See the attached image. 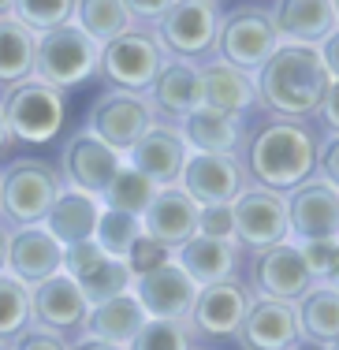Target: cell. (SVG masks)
Here are the masks:
<instances>
[{
	"label": "cell",
	"instance_id": "55",
	"mask_svg": "<svg viewBox=\"0 0 339 350\" xmlns=\"http://www.w3.org/2000/svg\"><path fill=\"white\" fill-rule=\"evenodd\" d=\"M209 4H220V0H209Z\"/></svg>",
	"mask_w": 339,
	"mask_h": 350
},
{
	"label": "cell",
	"instance_id": "17",
	"mask_svg": "<svg viewBox=\"0 0 339 350\" xmlns=\"http://www.w3.org/2000/svg\"><path fill=\"white\" fill-rule=\"evenodd\" d=\"M131 295L142 302L146 317H157V321H187L190 310H194V298H198V283L172 257V261L157 265L150 272H138L135 283H131Z\"/></svg>",
	"mask_w": 339,
	"mask_h": 350
},
{
	"label": "cell",
	"instance_id": "21",
	"mask_svg": "<svg viewBox=\"0 0 339 350\" xmlns=\"http://www.w3.org/2000/svg\"><path fill=\"white\" fill-rule=\"evenodd\" d=\"M146 101H150L153 116L164 123H183V116H190L202 105V75L198 64L190 60H164L157 71L153 86L146 90Z\"/></svg>",
	"mask_w": 339,
	"mask_h": 350
},
{
	"label": "cell",
	"instance_id": "11",
	"mask_svg": "<svg viewBox=\"0 0 339 350\" xmlns=\"http://www.w3.org/2000/svg\"><path fill=\"white\" fill-rule=\"evenodd\" d=\"M153 120L157 116H153L150 101H146V94L105 86L86 112V131H94V135L101 138L105 146H112L116 153H127Z\"/></svg>",
	"mask_w": 339,
	"mask_h": 350
},
{
	"label": "cell",
	"instance_id": "28",
	"mask_svg": "<svg viewBox=\"0 0 339 350\" xmlns=\"http://www.w3.org/2000/svg\"><path fill=\"white\" fill-rule=\"evenodd\" d=\"M101 209H105L101 198L86 194V190H75V187H64L60 194H56L49 216H45V231L60 246L86 243V239H94V228H97Z\"/></svg>",
	"mask_w": 339,
	"mask_h": 350
},
{
	"label": "cell",
	"instance_id": "1",
	"mask_svg": "<svg viewBox=\"0 0 339 350\" xmlns=\"http://www.w3.org/2000/svg\"><path fill=\"white\" fill-rule=\"evenodd\" d=\"M325 131L313 120H291V116L261 112L258 123L246 120V135L239 146V164L246 183L265 190L287 194L299 183L317 175V149Z\"/></svg>",
	"mask_w": 339,
	"mask_h": 350
},
{
	"label": "cell",
	"instance_id": "14",
	"mask_svg": "<svg viewBox=\"0 0 339 350\" xmlns=\"http://www.w3.org/2000/svg\"><path fill=\"white\" fill-rule=\"evenodd\" d=\"M190 146L179 131V123H164L153 120L150 127L138 135V142L123 153V161L131 168H138L142 175H150L157 187H179V175L187 168Z\"/></svg>",
	"mask_w": 339,
	"mask_h": 350
},
{
	"label": "cell",
	"instance_id": "22",
	"mask_svg": "<svg viewBox=\"0 0 339 350\" xmlns=\"http://www.w3.org/2000/svg\"><path fill=\"white\" fill-rule=\"evenodd\" d=\"M8 272L23 280L27 287L64 272V246L45 231V224L30 228H12L8 235Z\"/></svg>",
	"mask_w": 339,
	"mask_h": 350
},
{
	"label": "cell",
	"instance_id": "42",
	"mask_svg": "<svg viewBox=\"0 0 339 350\" xmlns=\"http://www.w3.org/2000/svg\"><path fill=\"white\" fill-rule=\"evenodd\" d=\"M332 250H336V239H310V243H299V254L306 261L313 280H325L328 265H332Z\"/></svg>",
	"mask_w": 339,
	"mask_h": 350
},
{
	"label": "cell",
	"instance_id": "54",
	"mask_svg": "<svg viewBox=\"0 0 339 350\" xmlns=\"http://www.w3.org/2000/svg\"><path fill=\"white\" fill-rule=\"evenodd\" d=\"M336 15H339V0H336Z\"/></svg>",
	"mask_w": 339,
	"mask_h": 350
},
{
	"label": "cell",
	"instance_id": "24",
	"mask_svg": "<svg viewBox=\"0 0 339 350\" xmlns=\"http://www.w3.org/2000/svg\"><path fill=\"white\" fill-rule=\"evenodd\" d=\"M172 257L198 287L220 283V280H243V269H246V254L235 243L209 239V235H190Z\"/></svg>",
	"mask_w": 339,
	"mask_h": 350
},
{
	"label": "cell",
	"instance_id": "31",
	"mask_svg": "<svg viewBox=\"0 0 339 350\" xmlns=\"http://www.w3.org/2000/svg\"><path fill=\"white\" fill-rule=\"evenodd\" d=\"M157 190L161 187H157L150 175H142L138 168H131V164L123 161V168L116 172L109 179V187L101 190V205L105 209H120V213H131V216H142Z\"/></svg>",
	"mask_w": 339,
	"mask_h": 350
},
{
	"label": "cell",
	"instance_id": "19",
	"mask_svg": "<svg viewBox=\"0 0 339 350\" xmlns=\"http://www.w3.org/2000/svg\"><path fill=\"white\" fill-rule=\"evenodd\" d=\"M179 187L198 205H231L239 190L246 187V172L239 157L228 153H190L187 168L179 175Z\"/></svg>",
	"mask_w": 339,
	"mask_h": 350
},
{
	"label": "cell",
	"instance_id": "9",
	"mask_svg": "<svg viewBox=\"0 0 339 350\" xmlns=\"http://www.w3.org/2000/svg\"><path fill=\"white\" fill-rule=\"evenodd\" d=\"M243 280L254 298H276V302H299L317 283L310 276V269H306L299 243H291V239L269 250H258V254H246Z\"/></svg>",
	"mask_w": 339,
	"mask_h": 350
},
{
	"label": "cell",
	"instance_id": "41",
	"mask_svg": "<svg viewBox=\"0 0 339 350\" xmlns=\"http://www.w3.org/2000/svg\"><path fill=\"white\" fill-rule=\"evenodd\" d=\"M12 350H71V343L64 336H56V332L30 324V328H23L19 336L12 339Z\"/></svg>",
	"mask_w": 339,
	"mask_h": 350
},
{
	"label": "cell",
	"instance_id": "50",
	"mask_svg": "<svg viewBox=\"0 0 339 350\" xmlns=\"http://www.w3.org/2000/svg\"><path fill=\"white\" fill-rule=\"evenodd\" d=\"M8 235H12V228L0 220V272H8Z\"/></svg>",
	"mask_w": 339,
	"mask_h": 350
},
{
	"label": "cell",
	"instance_id": "44",
	"mask_svg": "<svg viewBox=\"0 0 339 350\" xmlns=\"http://www.w3.org/2000/svg\"><path fill=\"white\" fill-rule=\"evenodd\" d=\"M313 123H317L325 135H339V82L332 79L325 90V97H321V108L317 116H313Z\"/></svg>",
	"mask_w": 339,
	"mask_h": 350
},
{
	"label": "cell",
	"instance_id": "5",
	"mask_svg": "<svg viewBox=\"0 0 339 350\" xmlns=\"http://www.w3.org/2000/svg\"><path fill=\"white\" fill-rule=\"evenodd\" d=\"M0 108L12 127L15 142L27 146H45L60 135L64 116H68V94L41 79H27L19 86H8L0 94Z\"/></svg>",
	"mask_w": 339,
	"mask_h": 350
},
{
	"label": "cell",
	"instance_id": "49",
	"mask_svg": "<svg viewBox=\"0 0 339 350\" xmlns=\"http://www.w3.org/2000/svg\"><path fill=\"white\" fill-rule=\"evenodd\" d=\"M321 283H328V287L339 291V239H336V250H332V265H328V272H325Z\"/></svg>",
	"mask_w": 339,
	"mask_h": 350
},
{
	"label": "cell",
	"instance_id": "29",
	"mask_svg": "<svg viewBox=\"0 0 339 350\" xmlns=\"http://www.w3.org/2000/svg\"><path fill=\"white\" fill-rule=\"evenodd\" d=\"M146 321H150V317H146L142 302H138L131 291H123V295H116V298H105V302L90 306L86 336H97V339H109V343L127 347Z\"/></svg>",
	"mask_w": 339,
	"mask_h": 350
},
{
	"label": "cell",
	"instance_id": "47",
	"mask_svg": "<svg viewBox=\"0 0 339 350\" xmlns=\"http://www.w3.org/2000/svg\"><path fill=\"white\" fill-rule=\"evenodd\" d=\"M71 350H127V347H120V343H109V339H97V336H82L71 343Z\"/></svg>",
	"mask_w": 339,
	"mask_h": 350
},
{
	"label": "cell",
	"instance_id": "18",
	"mask_svg": "<svg viewBox=\"0 0 339 350\" xmlns=\"http://www.w3.org/2000/svg\"><path fill=\"white\" fill-rule=\"evenodd\" d=\"M231 343L239 350H299V317H295V302L250 298L246 317H243V324H239Z\"/></svg>",
	"mask_w": 339,
	"mask_h": 350
},
{
	"label": "cell",
	"instance_id": "26",
	"mask_svg": "<svg viewBox=\"0 0 339 350\" xmlns=\"http://www.w3.org/2000/svg\"><path fill=\"white\" fill-rule=\"evenodd\" d=\"M299 317V350H328L339 343V291L328 283H313L295 302Z\"/></svg>",
	"mask_w": 339,
	"mask_h": 350
},
{
	"label": "cell",
	"instance_id": "37",
	"mask_svg": "<svg viewBox=\"0 0 339 350\" xmlns=\"http://www.w3.org/2000/svg\"><path fill=\"white\" fill-rule=\"evenodd\" d=\"M75 4L79 0H15V19L23 23L34 34H45L53 27H64V23L75 19Z\"/></svg>",
	"mask_w": 339,
	"mask_h": 350
},
{
	"label": "cell",
	"instance_id": "10",
	"mask_svg": "<svg viewBox=\"0 0 339 350\" xmlns=\"http://www.w3.org/2000/svg\"><path fill=\"white\" fill-rule=\"evenodd\" d=\"M231 213H235V246L243 250V254H258V250H269V246L291 239V228H287V202L276 190L246 183V187L239 190V198L231 202Z\"/></svg>",
	"mask_w": 339,
	"mask_h": 350
},
{
	"label": "cell",
	"instance_id": "56",
	"mask_svg": "<svg viewBox=\"0 0 339 350\" xmlns=\"http://www.w3.org/2000/svg\"><path fill=\"white\" fill-rule=\"evenodd\" d=\"M254 4H258V0H254Z\"/></svg>",
	"mask_w": 339,
	"mask_h": 350
},
{
	"label": "cell",
	"instance_id": "35",
	"mask_svg": "<svg viewBox=\"0 0 339 350\" xmlns=\"http://www.w3.org/2000/svg\"><path fill=\"white\" fill-rule=\"evenodd\" d=\"M23 328H30V287L12 272H0V339L12 343Z\"/></svg>",
	"mask_w": 339,
	"mask_h": 350
},
{
	"label": "cell",
	"instance_id": "53",
	"mask_svg": "<svg viewBox=\"0 0 339 350\" xmlns=\"http://www.w3.org/2000/svg\"><path fill=\"white\" fill-rule=\"evenodd\" d=\"M0 350H12V343H4V339H0Z\"/></svg>",
	"mask_w": 339,
	"mask_h": 350
},
{
	"label": "cell",
	"instance_id": "7",
	"mask_svg": "<svg viewBox=\"0 0 339 350\" xmlns=\"http://www.w3.org/2000/svg\"><path fill=\"white\" fill-rule=\"evenodd\" d=\"M153 34L161 41L164 56L202 64L209 56H217L220 4H209V0H176L153 23Z\"/></svg>",
	"mask_w": 339,
	"mask_h": 350
},
{
	"label": "cell",
	"instance_id": "23",
	"mask_svg": "<svg viewBox=\"0 0 339 350\" xmlns=\"http://www.w3.org/2000/svg\"><path fill=\"white\" fill-rule=\"evenodd\" d=\"M198 75H202V105L228 116H243V120L258 112V90H254L250 71L235 68L220 56H209L198 64Z\"/></svg>",
	"mask_w": 339,
	"mask_h": 350
},
{
	"label": "cell",
	"instance_id": "27",
	"mask_svg": "<svg viewBox=\"0 0 339 350\" xmlns=\"http://www.w3.org/2000/svg\"><path fill=\"white\" fill-rule=\"evenodd\" d=\"M179 131H183L190 153H228V157H239V146H243V135H246V120H243V116L217 112V108H209V105H198L190 116H183Z\"/></svg>",
	"mask_w": 339,
	"mask_h": 350
},
{
	"label": "cell",
	"instance_id": "15",
	"mask_svg": "<svg viewBox=\"0 0 339 350\" xmlns=\"http://www.w3.org/2000/svg\"><path fill=\"white\" fill-rule=\"evenodd\" d=\"M287 202V228L291 243H310V239H339V190L325 183L321 175L299 183L284 194Z\"/></svg>",
	"mask_w": 339,
	"mask_h": 350
},
{
	"label": "cell",
	"instance_id": "43",
	"mask_svg": "<svg viewBox=\"0 0 339 350\" xmlns=\"http://www.w3.org/2000/svg\"><path fill=\"white\" fill-rule=\"evenodd\" d=\"M317 175L339 190V135H325L317 149Z\"/></svg>",
	"mask_w": 339,
	"mask_h": 350
},
{
	"label": "cell",
	"instance_id": "51",
	"mask_svg": "<svg viewBox=\"0 0 339 350\" xmlns=\"http://www.w3.org/2000/svg\"><path fill=\"white\" fill-rule=\"evenodd\" d=\"M12 12H15V0H0V19H8Z\"/></svg>",
	"mask_w": 339,
	"mask_h": 350
},
{
	"label": "cell",
	"instance_id": "13",
	"mask_svg": "<svg viewBox=\"0 0 339 350\" xmlns=\"http://www.w3.org/2000/svg\"><path fill=\"white\" fill-rule=\"evenodd\" d=\"M250 298L254 295L246 287V280H220V283L198 287L194 310L187 317L198 343H228V339H235Z\"/></svg>",
	"mask_w": 339,
	"mask_h": 350
},
{
	"label": "cell",
	"instance_id": "2",
	"mask_svg": "<svg viewBox=\"0 0 339 350\" xmlns=\"http://www.w3.org/2000/svg\"><path fill=\"white\" fill-rule=\"evenodd\" d=\"M328 82L332 79H328V71H325V60H321L317 45L280 41L276 53L254 71L258 112L291 116V120H313Z\"/></svg>",
	"mask_w": 339,
	"mask_h": 350
},
{
	"label": "cell",
	"instance_id": "6",
	"mask_svg": "<svg viewBox=\"0 0 339 350\" xmlns=\"http://www.w3.org/2000/svg\"><path fill=\"white\" fill-rule=\"evenodd\" d=\"M168 60L157 41L153 27H131L120 38L105 41L101 56H97V79L112 90H131V94H146L153 86L161 64Z\"/></svg>",
	"mask_w": 339,
	"mask_h": 350
},
{
	"label": "cell",
	"instance_id": "25",
	"mask_svg": "<svg viewBox=\"0 0 339 350\" xmlns=\"http://www.w3.org/2000/svg\"><path fill=\"white\" fill-rule=\"evenodd\" d=\"M269 12L280 41L291 45H321L339 27L336 0H272Z\"/></svg>",
	"mask_w": 339,
	"mask_h": 350
},
{
	"label": "cell",
	"instance_id": "16",
	"mask_svg": "<svg viewBox=\"0 0 339 350\" xmlns=\"http://www.w3.org/2000/svg\"><path fill=\"white\" fill-rule=\"evenodd\" d=\"M60 175L64 187L86 190V194L101 198V190L109 187V179L123 168V153H116L112 146H105L94 131H75L68 142H64V157H60Z\"/></svg>",
	"mask_w": 339,
	"mask_h": 350
},
{
	"label": "cell",
	"instance_id": "3",
	"mask_svg": "<svg viewBox=\"0 0 339 350\" xmlns=\"http://www.w3.org/2000/svg\"><path fill=\"white\" fill-rule=\"evenodd\" d=\"M64 190V175L45 157H12L0 168V220L8 228L45 224L56 194Z\"/></svg>",
	"mask_w": 339,
	"mask_h": 350
},
{
	"label": "cell",
	"instance_id": "33",
	"mask_svg": "<svg viewBox=\"0 0 339 350\" xmlns=\"http://www.w3.org/2000/svg\"><path fill=\"white\" fill-rule=\"evenodd\" d=\"M142 235V220L120 209H101L94 228V243L105 250L109 257H123L127 261V250L135 246V239Z\"/></svg>",
	"mask_w": 339,
	"mask_h": 350
},
{
	"label": "cell",
	"instance_id": "45",
	"mask_svg": "<svg viewBox=\"0 0 339 350\" xmlns=\"http://www.w3.org/2000/svg\"><path fill=\"white\" fill-rule=\"evenodd\" d=\"M172 4H176V0H123V8L131 12L135 27H153V23L161 19Z\"/></svg>",
	"mask_w": 339,
	"mask_h": 350
},
{
	"label": "cell",
	"instance_id": "36",
	"mask_svg": "<svg viewBox=\"0 0 339 350\" xmlns=\"http://www.w3.org/2000/svg\"><path fill=\"white\" fill-rule=\"evenodd\" d=\"M131 283H135L131 265L123 261V257H105L86 280H79V287H82V295H86V302L94 306V302H105V298H116V295H123V291H131Z\"/></svg>",
	"mask_w": 339,
	"mask_h": 350
},
{
	"label": "cell",
	"instance_id": "30",
	"mask_svg": "<svg viewBox=\"0 0 339 350\" xmlns=\"http://www.w3.org/2000/svg\"><path fill=\"white\" fill-rule=\"evenodd\" d=\"M34 53H38L34 30H27L15 15L0 19V94L8 86L34 79Z\"/></svg>",
	"mask_w": 339,
	"mask_h": 350
},
{
	"label": "cell",
	"instance_id": "8",
	"mask_svg": "<svg viewBox=\"0 0 339 350\" xmlns=\"http://www.w3.org/2000/svg\"><path fill=\"white\" fill-rule=\"evenodd\" d=\"M280 45L276 23H272V12L254 0L231 8V12H220V34H217V56L243 71H258Z\"/></svg>",
	"mask_w": 339,
	"mask_h": 350
},
{
	"label": "cell",
	"instance_id": "4",
	"mask_svg": "<svg viewBox=\"0 0 339 350\" xmlns=\"http://www.w3.org/2000/svg\"><path fill=\"white\" fill-rule=\"evenodd\" d=\"M97 56L101 45L75 23L53 27L38 34V53H34V79L49 82L56 90H75L82 82L97 79Z\"/></svg>",
	"mask_w": 339,
	"mask_h": 350
},
{
	"label": "cell",
	"instance_id": "38",
	"mask_svg": "<svg viewBox=\"0 0 339 350\" xmlns=\"http://www.w3.org/2000/svg\"><path fill=\"white\" fill-rule=\"evenodd\" d=\"M105 257H109V254H105L94 239H86V243H71V246H64V272L79 283V280H86L90 272L105 261Z\"/></svg>",
	"mask_w": 339,
	"mask_h": 350
},
{
	"label": "cell",
	"instance_id": "40",
	"mask_svg": "<svg viewBox=\"0 0 339 350\" xmlns=\"http://www.w3.org/2000/svg\"><path fill=\"white\" fill-rule=\"evenodd\" d=\"M164 261H172V250L168 246H161V243H153L150 235H138L135 239V246L127 250V265H131V272H150L157 269V265H164Z\"/></svg>",
	"mask_w": 339,
	"mask_h": 350
},
{
	"label": "cell",
	"instance_id": "46",
	"mask_svg": "<svg viewBox=\"0 0 339 350\" xmlns=\"http://www.w3.org/2000/svg\"><path fill=\"white\" fill-rule=\"evenodd\" d=\"M317 53H321V60H325V71H328V79H336L339 82V27L328 34L325 41L317 45Z\"/></svg>",
	"mask_w": 339,
	"mask_h": 350
},
{
	"label": "cell",
	"instance_id": "20",
	"mask_svg": "<svg viewBox=\"0 0 339 350\" xmlns=\"http://www.w3.org/2000/svg\"><path fill=\"white\" fill-rule=\"evenodd\" d=\"M138 220H142V235L176 254L190 235H198V202L183 187H161Z\"/></svg>",
	"mask_w": 339,
	"mask_h": 350
},
{
	"label": "cell",
	"instance_id": "34",
	"mask_svg": "<svg viewBox=\"0 0 339 350\" xmlns=\"http://www.w3.org/2000/svg\"><path fill=\"white\" fill-rule=\"evenodd\" d=\"M198 336L190 328V321H150L138 328V336L127 343V350H194Z\"/></svg>",
	"mask_w": 339,
	"mask_h": 350
},
{
	"label": "cell",
	"instance_id": "12",
	"mask_svg": "<svg viewBox=\"0 0 339 350\" xmlns=\"http://www.w3.org/2000/svg\"><path fill=\"white\" fill-rule=\"evenodd\" d=\"M86 313H90V302L68 272H56V276L30 287V324L56 332L68 343L86 336Z\"/></svg>",
	"mask_w": 339,
	"mask_h": 350
},
{
	"label": "cell",
	"instance_id": "32",
	"mask_svg": "<svg viewBox=\"0 0 339 350\" xmlns=\"http://www.w3.org/2000/svg\"><path fill=\"white\" fill-rule=\"evenodd\" d=\"M71 23L86 30L97 45H105V41L120 38L123 30L135 27V19H131V12L123 8V0H79Z\"/></svg>",
	"mask_w": 339,
	"mask_h": 350
},
{
	"label": "cell",
	"instance_id": "39",
	"mask_svg": "<svg viewBox=\"0 0 339 350\" xmlns=\"http://www.w3.org/2000/svg\"><path fill=\"white\" fill-rule=\"evenodd\" d=\"M198 235L235 243V213H231V205H198Z\"/></svg>",
	"mask_w": 339,
	"mask_h": 350
},
{
	"label": "cell",
	"instance_id": "48",
	"mask_svg": "<svg viewBox=\"0 0 339 350\" xmlns=\"http://www.w3.org/2000/svg\"><path fill=\"white\" fill-rule=\"evenodd\" d=\"M12 146H15V135H12V127H8V120H4V108H0V161L8 157Z\"/></svg>",
	"mask_w": 339,
	"mask_h": 350
},
{
	"label": "cell",
	"instance_id": "52",
	"mask_svg": "<svg viewBox=\"0 0 339 350\" xmlns=\"http://www.w3.org/2000/svg\"><path fill=\"white\" fill-rule=\"evenodd\" d=\"M194 350H217V347H213V343H198Z\"/></svg>",
	"mask_w": 339,
	"mask_h": 350
}]
</instances>
